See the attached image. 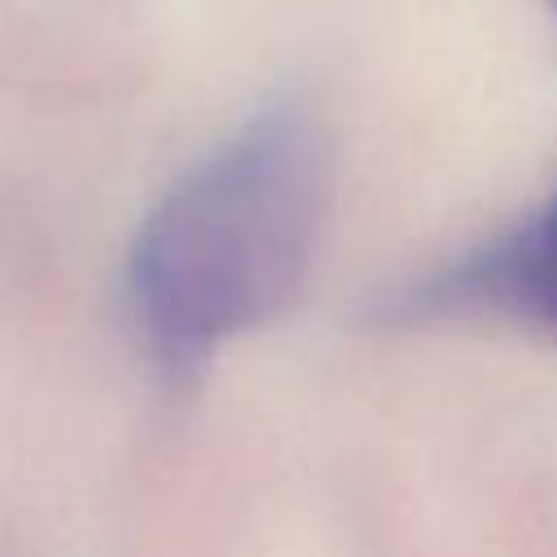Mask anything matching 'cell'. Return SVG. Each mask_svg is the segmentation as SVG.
<instances>
[{
  "mask_svg": "<svg viewBox=\"0 0 557 557\" xmlns=\"http://www.w3.org/2000/svg\"><path fill=\"white\" fill-rule=\"evenodd\" d=\"M326 183L331 152L318 117L300 104H270L152 205L126 287L161 357L191 366L296 296Z\"/></svg>",
  "mask_w": 557,
  "mask_h": 557,
  "instance_id": "1",
  "label": "cell"
},
{
  "mask_svg": "<svg viewBox=\"0 0 557 557\" xmlns=\"http://www.w3.org/2000/svg\"><path fill=\"white\" fill-rule=\"evenodd\" d=\"M453 309H496L513 318H535L557 331V196L540 218L470 252L466 261L426 278L400 300V313L409 318Z\"/></svg>",
  "mask_w": 557,
  "mask_h": 557,
  "instance_id": "2",
  "label": "cell"
},
{
  "mask_svg": "<svg viewBox=\"0 0 557 557\" xmlns=\"http://www.w3.org/2000/svg\"><path fill=\"white\" fill-rule=\"evenodd\" d=\"M544 4H548V9H553V17H557V0H544Z\"/></svg>",
  "mask_w": 557,
  "mask_h": 557,
  "instance_id": "3",
  "label": "cell"
}]
</instances>
